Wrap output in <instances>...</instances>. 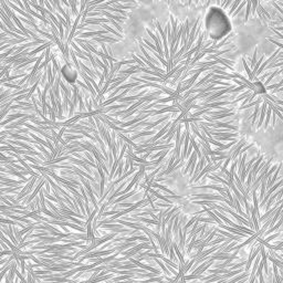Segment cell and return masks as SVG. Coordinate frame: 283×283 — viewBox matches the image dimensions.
I'll return each mask as SVG.
<instances>
[]
</instances>
